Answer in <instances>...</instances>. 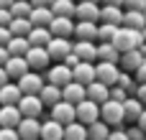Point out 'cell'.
<instances>
[{
	"mask_svg": "<svg viewBox=\"0 0 146 140\" xmlns=\"http://www.w3.org/2000/svg\"><path fill=\"white\" fill-rule=\"evenodd\" d=\"M100 120L108 122L110 128H123L126 122V112H123V102H115V99H108L100 105Z\"/></svg>",
	"mask_w": 146,
	"mask_h": 140,
	"instance_id": "obj_2",
	"label": "cell"
},
{
	"mask_svg": "<svg viewBox=\"0 0 146 140\" xmlns=\"http://www.w3.org/2000/svg\"><path fill=\"white\" fill-rule=\"evenodd\" d=\"M10 5H13V0H0V8H8L10 10Z\"/></svg>",
	"mask_w": 146,
	"mask_h": 140,
	"instance_id": "obj_54",
	"label": "cell"
},
{
	"mask_svg": "<svg viewBox=\"0 0 146 140\" xmlns=\"http://www.w3.org/2000/svg\"><path fill=\"white\" fill-rule=\"evenodd\" d=\"M54 36H51V31L46 28V26H33V31L28 33V41H31V46H49V41H51Z\"/></svg>",
	"mask_w": 146,
	"mask_h": 140,
	"instance_id": "obj_28",
	"label": "cell"
},
{
	"mask_svg": "<svg viewBox=\"0 0 146 140\" xmlns=\"http://www.w3.org/2000/svg\"><path fill=\"white\" fill-rule=\"evenodd\" d=\"M136 125H141V130H144V133H146V110H144V115L139 117V122H136Z\"/></svg>",
	"mask_w": 146,
	"mask_h": 140,
	"instance_id": "obj_52",
	"label": "cell"
},
{
	"mask_svg": "<svg viewBox=\"0 0 146 140\" xmlns=\"http://www.w3.org/2000/svg\"><path fill=\"white\" fill-rule=\"evenodd\" d=\"M87 3H100V0H87Z\"/></svg>",
	"mask_w": 146,
	"mask_h": 140,
	"instance_id": "obj_57",
	"label": "cell"
},
{
	"mask_svg": "<svg viewBox=\"0 0 146 140\" xmlns=\"http://www.w3.org/2000/svg\"><path fill=\"white\" fill-rule=\"evenodd\" d=\"M141 64H144V54H141V48L123 51V54H121V61H118L121 71H128V74H136V69H139Z\"/></svg>",
	"mask_w": 146,
	"mask_h": 140,
	"instance_id": "obj_13",
	"label": "cell"
},
{
	"mask_svg": "<svg viewBox=\"0 0 146 140\" xmlns=\"http://www.w3.org/2000/svg\"><path fill=\"white\" fill-rule=\"evenodd\" d=\"M123 26L133 28V31H144L146 28V15L141 10H126L123 13Z\"/></svg>",
	"mask_w": 146,
	"mask_h": 140,
	"instance_id": "obj_31",
	"label": "cell"
},
{
	"mask_svg": "<svg viewBox=\"0 0 146 140\" xmlns=\"http://www.w3.org/2000/svg\"><path fill=\"white\" fill-rule=\"evenodd\" d=\"M15 130H18L21 140H41V120L38 117H23Z\"/></svg>",
	"mask_w": 146,
	"mask_h": 140,
	"instance_id": "obj_12",
	"label": "cell"
},
{
	"mask_svg": "<svg viewBox=\"0 0 146 140\" xmlns=\"http://www.w3.org/2000/svg\"><path fill=\"white\" fill-rule=\"evenodd\" d=\"M100 20L113 23V26H123V8L121 5H103L100 8Z\"/></svg>",
	"mask_w": 146,
	"mask_h": 140,
	"instance_id": "obj_26",
	"label": "cell"
},
{
	"mask_svg": "<svg viewBox=\"0 0 146 140\" xmlns=\"http://www.w3.org/2000/svg\"><path fill=\"white\" fill-rule=\"evenodd\" d=\"M128 97H131V94H128L123 87H118V84H113V87H110V99H115V102H126Z\"/></svg>",
	"mask_w": 146,
	"mask_h": 140,
	"instance_id": "obj_39",
	"label": "cell"
},
{
	"mask_svg": "<svg viewBox=\"0 0 146 140\" xmlns=\"http://www.w3.org/2000/svg\"><path fill=\"white\" fill-rule=\"evenodd\" d=\"M8 59H10L8 48H5V46H0V66H5V64H8Z\"/></svg>",
	"mask_w": 146,
	"mask_h": 140,
	"instance_id": "obj_49",
	"label": "cell"
},
{
	"mask_svg": "<svg viewBox=\"0 0 146 140\" xmlns=\"http://www.w3.org/2000/svg\"><path fill=\"white\" fill-rule=\"evenodd\" d=\"M146 105L141 99H136V97H128L126 102H123V112H126V122L128 125H133V122H139V117L144 115Z\"/></svg>",
	"mask_w": 146,
	"mask_h": 140,
	"instance_id": "obj_20",
	"label": "cell"
},
{
	"mask_svg": "<svg viewBox=\"0 0 146 140\" xmlns=\"http://www.w3.org/2000/svg\"><path fill=\"white\" fill-rule=\"evenodd\" d=\"M144 15H146V10H144Z\"/></svg>",
	"mask_w": 146,
	"mask_h": 140,
	"instance_id": "obj_58",
	"label": "cell"
},
{
	"mask_svg": "<svg viewBox=\"0 0 146 140\" xmlns=\"http://www.w3.org/2000/svg\"><path fill=\"white\" fill-rule=\"evenodd\" d=\"M133 97L141 99V102L146 105V84H139V87H136V94H133Z\"/></svg>",
	"mask_w": 146,
	"mask_h": 140,
	"instance_id": "obj_48",
	"label": "cell"
},
{
	"mask_svg": "<svg viewBox=\"0 0 146 140\" xmlns=\"http://www.w3.org/2000/svg\"><path fill=\"white\" fill-rule=\"evenodd\" d=\"M26 61H28L31 71H44V69H49V66L54 64L51 56H49V51H46L44 46H31L28 54H26Z\"/></svg>",
	"mask_w": 146,
	"mask_h": 140,
	"instance_id": "obj_3",
	"label": "cell"
},
{
	"mask_svg": "<svg viewBox=\"0 0 146 140\" xmlns=\"http://www.w3.org/2000/svg\"><path fill=\"white\" fill-rule=\"evenodd\" d=\"M98 23L95 20H77L74 23V36L80 41H98Z\"/></svg>",
	"mask_w": 146,
	"mask_h": 140,
	"instance_id": "obj_18",
	"label": "cell"
},
{
	"mask_svg": "<svg viewBox=\"0 0 146 140\" xmlns=\"http://www.w3.org/2000/svg\"><path fill=\"white\" fill-rule=\"evenodd\" d=\"M62 97L72 105H80L82 99H87V84H80V82H69L67 87H62Z\"/></svg>",
	"mask_w": 146,
	"mask_h": 140,
	"instance_id": "obj_17",
	"label": "cell"
},
{
	"mask_svg": "<svg viewBox=\"0 0 146 140\" xmlns=\"http://www.w3.org/2000/svg\"><path fill=\"white\" fill-rule=\"evenodd\" d=\"M133 77H136V84H146V61L136 69V74H133Z\"/></svg>",
	"mask_w": 146,
	"mask_h": 140,
	"instance_id": "obj_46",
	"label": "cell"
},
{
	"mask_svg": "<svg viewBox=\"0 0 146 140\" xmlns=\"http://www.w3.org/2000/svg\"><path fill=\"white\" fill-rule=\"evenodd\" d=\"M77 120H80L82 125L98 122V120H100V105L92 102V99H82V102L77 105Z\"/></svg>",
	"mask_w": 146,
	"mask_h": 140,
	"instance_id": "obj_10",
	"label": "cell"
},
{
	"mask_svg": "<svg viewBox=\"0 0 146 140\" xmlns=\"http://www.w3.org/2000/svg\"><path fill=\"white\" fill-rule=\"evenodd\" d=\"M87 99H92V102H98V105L108 102V99H110V87L95 79L92 84H87Z\"/></svg>",
	"mask_w": 146,
	"mask_h": 140,
	"instance_id": "obj_23",
	"label": "cell"
},
{
	"mask_svg": "<svg viewBox=\"0 0 146 140\" xmlns=\"http://www.w3.org/2000/svg\"><path fill=\"white\" fill-rule=\"evenodd\" d=\"M51 3H54V0H31L33 8H51Z\"/></svg>",
	"mask_w": 146,
	"mask_h": 140,
	"instance_id": "obj_50",
	"label": "cell"
},
{
	"mask_svg": "<svg viewBox=\"0 0 146 140\" xmlns=\"http://www.w3.org/2000/svg\"><path fill=\"white\" fill-rule=\"evenodd\" d=\"M72 51H74L82 61H92V64L98 61V43H95V41H80V38H77Z\"/></svg>",
	"mask_w": 146,
	"mask_h": 140,
	"instance_id": "obj_19",
	"label": "cell"
},
{
	"mask_svg": "<svg viewBox=\"0 0 146 140\" xmlns=\"http://www.w3.org/2000/svg\"><path fill=\"white\" fill-rule=\"evenodd\" d=\"M0 140H21L15 128H0Z\"/></svg>",
	"mask_w": 146,
	"mask_h": 140,
	"instance_id": "obj_42",
	"label": "cell"
},
{
	"mask_svg": "<svg viewBox=\"0 0 146 140\" xmlns=\"http://www.w3.org/2000/svg\"><path fill=\"white\" fill-rule=\"evenodd\" d=\"M51 120H56V122H62V125L74 122V120H77V105H72V102H67V99L56 102V105L51 107Z\"/></svg>",
	"mask_w": 146,
	"mask_h": 140,
	"instance_id": "obj_7",
	"label": "cell"
},
{
	"mask_svg": "<svg viewBox=\"0 0 146 140\" xmlns=\"http://www.w3.org/2000/svg\"><path fill=\"white\" fill-rule=\"evenodd\" d=\"M10 20H13V13L8 8H0V26H10Z\"/></svg>",
	"mask_w": 146,
	"mask_h": 140,
	"instance_id": "obj_45",
	"label": "cell"
},
{
	"mask_svg": "<svg viewBox=\"0 0 146 140\" xmlns=\"http://www.w3.org/2000/svg\"><path fill=\"white\" fill-rule=\"evenodd\" d=\"M108 140H131V138H128L126 128H113V130H110V135H108Z\"/></svg>",
	"mask_w": 146,
	"mask_h": 140,
	"instance_id": "obj_43",
	"label": "cell"
},
{
	"mask_svg": "<svg viewBox=\"0 0 146 140\" xmlns=\"http://www.w3.org/2000/svg\"><path fill=\"white\" fill-rule=\"evenodd\" d=\"M141 54H144V61H146V43L141 46Z\"/></svg>",
	"mask_w": 146,
	"mask_h": 140,
	"instance_id": "obj_55",
	"label": "cell"
},
{
	"mask_svg": "<svg viewBox=\"0 0 146 140\" xmlns=\"http://www.w3.org/2000/svg\"><path fill=\"white\" fill-rule=\"evenodd\" d=\"M51 13L62 15V18H74L77 15V3L74 0H54L51 3Z\"/></svg>",
	"mask_w": 146,
	"mask_h": 140,
	"instance_id": "obj_30",
	"label": "cell"
},
{
	"mask_svg": "<svg viewBox=\"0 0 146 140\" xmlns=\"http://www.w3.org/2000/svg\"><path fill=\"white\" fill-rule=\"evenodd\" d=\"M28 18H31L33 26H46L49 28V23L54 20V13H51V8H33Z\"/></svg>",
	"mask_w": 146,
	"mask_h": 140,
	"instance_id": "obj_34",
	"label": "cell"
},
{
	"mask_svg": "<svg viewBox=\"0 0 146 140\" xmlns=\"http://www.w3.org/2000/svg\"><path fill=\"white\" fill-rule=\"evenodd\" d=\"M80 61H82V59H80V56H77V54H74V51H72V54H69V56H67V59H64V61H62V64H67V66H69V69H72V66H77V64H80Z\"/></svg>",
	"mask_w": 146,
	"mask_h": 140,
	"instance_id": "obj_47",
	"label": "cell"
},
{
	"mask_svg": "<svg viewBox=\"0 0 146 140\" xmlns=\"http://www.w3.org/2000/svg\"><path fill=\"white\" fill-rule=\"evenodd\" d=\"M41 140H64V125L56 120H44L41 122Z\"/></svg>",
	"mask_w": 146,
	"mask_h": 140,
	"instance_id": "obj_22",
	"label": "cell"
},
{
	"mask_svg": "<svg viewBox=\"0 0 146 140\" xmlns=\"http://www.w3.org/2000/svg\"><path fill=\"white\" fill-rule=\"evenodd\" d=\"M72 48H74V41H69V38H51L49 41V46H46V51H49V56H51V61L56 64V61H64L69 54H72Z\"/></svg>",
	"mask_w": 146,
	"mask_h": 140,
	"instance_id": "obj_5",
	"label": "cell"
},
{
	"mask_svg": "<svg viewBox=\"0 0 146 140\" xmlns=\"http://www.w3.org/2000/svg\"><path fill=\"white\" fill-rule=\"evenodd\" d=\"M8 54L10 56H26L28 54V48H31V41L26 38V36H13L10 41H8Z\"/></svg>",
	"mask_w": 146,
	"mask_h": 140,
	"instance_id": "obj_29",
	"label": "cell"
},
{
	"mask_svg": "<svg viewBox=\"0 0 146 140\" xmlns=\"http://www.w3.org/2000/svg\"><path fill=\"white\" fill-rule=\"evenodd\" d=\"M123 8L126 10H146V0H123Z\"/></svg>",
	"mask_w": 146,
	"mask_h": 140,
	"instance_id": "obj_41",
	"label": "cell"
},
{
	"mask_svg": "<svg viewBox=\"0 0 146 140\" xmlns=\"http://www.w3.org/2000/svg\"><path fill=\"white\" fill-rule=\"evenodd\" d=\"M10 82V77H8V71H5V66H0V87H5Z\"/></svg>",
	"mask_w": 146,
	"mask_h": 140,
	"instance_id": "obj_51",
	"label": "cell"
},
{
	"mask_svg": "<svg viewBox=\"0 0 146 140\" xmlns=\"http://www.w3.org/2000/svg\"><path fill=\"white\" fill-rule=\"evenodd\" d=\"M31 10H33L31 0H13V5H10L13 18H28V15H31Z\"/></svg>",
	"mask_w": 146,
	"mask_h": 140,
	"instance_id": "obj_36",
	"label": "cell"
},
{
	"mask_svg": "<svg viewBox=\"0 0 146 140\" xmlns=\"http://www.w3.org/2000/svg\"><path fill=\"white\" fill-rule=\"evenodd\" d=\"M118 28H121V26L103 23V26L98 28V41H100V43H103V41H113V38H115V33H118Z\"/></svg>",
	"mask_w": 146,
	"mask_h": 140,
	"instance_id": "obj_37",
	"label": "cell"
},
{
	"mask_svg": "<svg viewBox=\"0 0 146 140\" xmlns=\"http://www.w3.org/2000/svg\"><path fill=\"white\" fill-rule=\"evenodd\" d=\"M77 20H100V5L98 3H87V0H80L77 3Z\"/></svg>",
	"mask_w": 146,
	"mask_h": 140,
	"instance_id": "obj_21",
	"label": "cell"
},
{
	"mask_svg": "<svg viewBox=\"0 0 146 140\" xmlns=\"http://www.w3.org/2000/svg\"><path fill=\"white\" fill-rule=\"evenodd\" d=\"M38 97H41V102H44V107H54L56 102H62L64 97H62V87H56V84H44V89L38 92Z\"/></svg>",
	"mask_w": 146,
	"mask_h": 140,
	"instance_id": "obj_24",
	"label": "cell"
},
{
	"mask_svg": "<svg viewBox=\"0 0 146 140\" xmlns=\"http://www.w3.org/2000/svg\"><path fill=\"white\" fill-rule=\"evenodd\" d=\"M103 3H105V5H121V8H123V0H103Z\"/></svg>",
	"mask_w": 146,
	"mask_h": 140,
	"instance_id": "obj_53",
	"label": "cell"
},
{
	"mask_svg": "<svg viewBox=\"0 0 146 140\" xmlns=\"http://www.w3.org/2000/svg\"><path fill=\"white\" fill-rule=\"evenodd\" d=\"M110 43H115V48L123 54V51L141 48V46H144V36H141V31H133V28L121 26V28H118V33H115V38H113Z\"/></svg>",
	"mask_w": 146,
	"mask_h": 140,
	"instance_id": "obj_1",
	"label": "cell"
},
{
	"mask_svg": "<svg viewBox=\"0 0 146 140\" xmlns=\"http://www.w3.org/2000/svg\"><path fill=\"white\" fill-rule=\"evenodd\" d=\"M74 18H62V15H54V20L49 23V31H51V36H56V38H72L74 36Z\"/></svg>",
	"mask_w": 146,
	"mask_h": 140,
	"instance_id": "obj_11",
	"label": "cell"
},
{
	"mask_svg": "<svg viewBox=\"0 0 146 140\" xmlns=\"http://www.w3.org/2000/svg\"><path fill=\"white\" fill-rule=\"evenodd\" d=\"M141 36H144V43H146V28H144V31H141Z\"/></svg>",
	"mask_w": 146,
	"mask_h": 140,
	"instance_id": "obj_56",
	"label": "cell"
},
{
	"mask_svg": "<svg viewBox=\"0 0 146 140\" xmlns=\"http://www.w3.org/2000/svg\"><path fill=\"white\" fill-rule=\"evenodd\" d=\"M44 84H46V79L41 77V71H28L18 79V87L23 94H38L44 89Z\"/></svg>",
	"mask_w": 146,
	"mask_h": 140,
	"instance_id": "obj_8",
	"label": "cell"
},
{
	"mask_svg": "<svg viewBox=\"0 0 146 140\" xmlns=\"http://www.w3.org/2000/svg\"><path fill=\"white\" fill-rule=\"evenodd\" d=\"M21 97H23V92H21L18 82H15V84L8 82L5 87H0V105H18Z\"/></svg>",
	"mask_w": 146,
	"mask_h": 140,
	"instance_id": "obj_25",
	"label": "cell"
},
{
	"mask_svg": "<svg viewBox=\"0 0 146 140\" xmlns=\"http://www.w3.org/2000/svg\"><path fill=\"white\" fill-rule=\"evenodd\" d=\"M115 84H118V87H123V89H126L131 97L136 94V87H139V84H136V79H131V74H128V71H121V74H118V82H115Z\"/></svg>",
	"mask_w": 146,
	"mask_h": 140,
	"instance_id": "obj_38",
	"label": "cell"
},
{
	"mask_svg": "<svg viewBox=\"0 0 146 140\" xmlns=\"http://www.w3.org/2000/svg\"><path fill=\"white\" fill-rule=\"evenodd\" d=\"M118 74H121L118 64H113V61H95V77H98V82L113 87L118 82Z\"/></svg>",
	"mask_w": 146,
	"mask_h": 140,
	"instance_id": "obj_6",
	"label": "cell"
},
{
	"mask_svg": "<svg viewBox=\"0 0 146 140\" xmlns=\"http://www.w3.org/2000/svg\"><path fill=\"white\" fill-rule=\"evenodd\" d=\"M98 61H113V64H118L121 61V51L115 48V43H110V41L98 43Z\"/></svg>",
	"mask_w": 146,
	"mask_h": 140,
	"instance_id": "obj_27",
	"label": "cell"
},
{
	"mask_svg": "<svg viewBox=\"0 0 146 140\" xmlns=\"http://www.w3.org/2000/svg\"><path fill=\"white\" fill-rule=\"evenodd\" d=\"M126 133H128V138H131V140H146V133L141 130V125H136V122H133V125H128V128H126Z\"/></svg>",
	"mask_w": 146,
	"mask_h": 140,
	"instance_id": "obj_40",
	"label": "cell"
},
{
	"mask_svg": "<svg viewBox=\"0 0 146 140\" xmlns=\"http://www.w3.org/2000/svg\"><path fill=\"white\" fill-rule=\"evenodd\" d=\"M72 79L80 82V84H92L98 77H95V64L92 61H80L77 66H72Z\"/></svg>",
	"mask_w": 146,
	"mask_h": 140,
	"instance_id": "obj_15",
	"label": "cell"
},
{
	"mask_svg": "<svg viewBox=\"0 0 146 140\" xmlns=\"http://www.w3.org/2000/svg\"><path fill=\"white\" fill-rule=\"evenodd\" d=\"M46 82H49V84H56V87H67L69 82H74V79H72V69H69L67 64L56 61V64H51V66L46 69Z\"/></svg>",
	"mask_w": 146,
	"mask_h": 140,
	"instance_id": "obj_4",
	"label": "cell"
},
{
	"mask_svg": "<svg viewBox=\"0 0 146 140\" xmlns=\"http://www.w3.org/2000/svg\"><path fill=\"white\" fill-rule=\"evenodd\" d=\"M18 110H21L23 117H41V112H44V102H41L38 94H23L21 102H18Z\"/></svg>",
	"mask_w": 146,
	"mask_h": 140,
	"instance_id": "obj_9",
	"label": "cell"
},
{
	"mask_svg": "<svg viewBox=\"0 0 146 140\" xmlns=\"http://www.w3.org/2000/svg\"><path fill=\"white\" fill-rule=\"evenodd\" d=\"M13 38V33H10V28L8 26H0V46H8V41Z\"/></svg>",
	"mask_w": 146,
	"mask_h": 140,
	"instance_id": "obj_44",
	"label": "cell"
},
{
	"mask_svg": "<svg viewBox=\"0 0 146 140\" xmlns=\"http://www.w3.org/2000/svg\"><path fill=\"white\" fill-rule=\"evenodd\" d=\"M8 28H10L13 36H26L28 38V33L33 31V23H31V18H13Z\"/></svg>",
	"mask_w": 146,
	"mask_h": 140,
	"instance_id": "obj_35",
	"label": "cell"
},
{
	"mask_svg": "<svg viewBox=\"0 0 146 140\" xmlns=\"http://www.w3.org/2000/svg\"><path fill=\"white\" fill-rule=\"evenodd\" d=\"M5 71H8V77H10V82H18L23 74L31 71V66H28L26 56H10L8 64H5Z\"/></svg>",
	"mask_w": 146,
	"mask_h": 140,
	"instance_id": "obj_14",
	"label": "cell"
},
{
	"mask_svg": "<svg viewBox=\"0 0 146 140\" xmlns=\"http://www.w3.org/2000/svg\"><path fill=\"white\" fill-rule=\"evenodd\" d=\"M23 120L18 105H0V128H18Z\"/></svg>",
	"mask_w": 146,
	"mask_h": 140,
	"instance_id": "obj_16",
	"label": "cell"
},
{
	"mask_svg": "<svg viewBox=\"0 0 146 140\" xmlns=\"http://www.w3.org/2000/svg\"><path fill=\"white\" fill-rule=\"evenodd\" d=\"M108 135H110V125L108 122L98 120V122L87 125V138L90 140H108Z\"/></svg>",
	"mask_w": 146,
	"mask_h": 140,
	"instance_id": "obj_33",
	"label": "cell"
},
{
	"mask_svg": "<svg viewBox=\"0 0 146 140\" xmlns=\"http://www.w3.org/2000/svg\"><path fill=\"white\" fill-rule=\"evenodd\" d=\"M64 140H90L87 138V125H82L80 120L64 125Z\"/></svg>",
	"mask_w": 146,
	"mask_h": 140,
	"instance_id": "obj_32",
	"label": "cell"
}]
</instances>
